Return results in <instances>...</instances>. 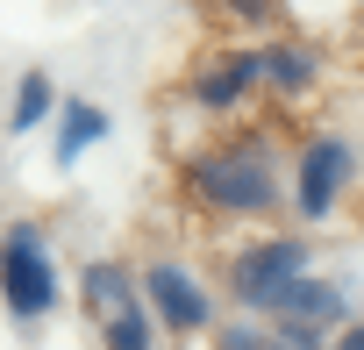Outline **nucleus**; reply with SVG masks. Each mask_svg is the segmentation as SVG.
<instances>
[{
  "label": "nucleus",
  "mask_w": 364,
  "mask_h": 350,
  "mask_svg": "<svg viewBox=\"0 0 364 350\" xmlns=\"http://www.w3.org/2000/svg\"><path fill=\"white\" fill-rule=\"evenodd\" d=\"M257 86H279V93L321 86V51H307V43H272V51H257Z\"/></svg>",
  "instance_id": "nucleus-7"
},
{
  "label": "nucleus",
  "mask_w": 364,
  "mask_h": 350,
  "mask_svg": "<svg viewBox=\"0 0 364 350\" xmlns=\"http://www.w3.org/2000/svg\"><path fill=\"white\" fill-rule=\"evenodd\" d=\"M300 272H307V243L300 236H264V243H243L229 258V286H236V300L250 314H264L279 300V286H293Z\"/></svg>",
  "instance_id": "nucleus-3"
},
{
  "label": "nucleus",
  "mask_w": 364,
  "mask_h": 350,
  "mask_svg": "<svg viewBox=\"0 0 364 350\" xmlns=\"http://www.w3.org/2000/svg\"><path fill=\"white\" fill-rule=\"evenodd\" d=\"M107 350H157V336H150V314H143V307L114 314V322H107Z\"/></svg>",
  "instance_id": "nucleus-13"
},
{
  "label": "nucleus",
  "mask_w": 364,
  "mask_h": 350,
  "mask_svg": "<svg viewBox=\"0 0 364 350\" xmlns=\"http://www.w3.org/2000/svg\"><path fill=\"white\" fill-rule=\"evenodd\" d=\"M79 286H86V300H93L107 322H114V314H129V307H143V300H136L129 265H86V279H79Z\"/></svg>",
  "instance_id": "nucleus-9"
},
{
  "label": "nucleus",
  "mask_w": 364,
  "mask_h": 350,
  "mask_svg": "<svg viewBox=\"0 0 364 350\" xmlns=\"http://www.w3.org/2000/svg\"><path fill=\"white\" fill-rule=\"evenodd\" d=\"M264 314H286V322H300V329H328V322H350V300L328 286V279H293V286H279V300L264 307Z\"/></svg>",
  "instance_id": "nucleus-6"
},
{
  "label": "nucleus",
  "mask_w": 364,
  "mask_h": 350,
  "mask_svg": "<svg viewBox=\"0 0 364 350\" xmlns=\"http://www.w3.org/2000/svg\"><path fill=\"white\" fill-rule=\"evenodd\" d=\"M136 300H150V307H157V322H171L178 336H193V329H208V322H215L208 286H200L186 265H171V258H157V265L143 272V293H136Z\"/></svg>",
  "instance_id": "nucleus-4"
},
{
  "label": "nucleus",
  "mask_w": 364,
  "mask_h": 350,
  "mask_svg": "<svg viewBox=\"0 0 364 350\" xmlns=\"http://www.w3.org/2000/svg\"><path fill=\"white\" fill-rule=\"evenodd\" d=\"M186 193L215 215H264L279 201V179L257 143H229V150H200L186 164Z\"/></svg>",
  "instance_id": "nucleus-1"
},
{
  "label": "nucleus",
  "mask_w": 364,
  "mask_h": 350,
  "mask_svg": "<svg viewBox=\"0 0 364 350\" xmlns=\"http://www.w3.org/2000/svg\"><path fill=\"white\" fill-rule=\"evenodd\" d=\"M250 86H257V51H236V58H215L208 72H193V100L200 107H236Z\"/></svg>",
  "instance_id": "nucleus-8"
},
{
  "label": "nucleus",
  "mask_w": 364,
  "mask_h": 350,
  "mask_svg": "<svg viewBox=\"0 0 364 350\" xmlns=\"http://www.w3.org/2000/svg\"><path fill=\"white\" fill-rule=\"evenodd\" d=\"M0 293H8V307L22 322H36V314L58 307V272L43 258V229L36 222H15L8 236H0Z\"/></svg>",
  "instance_id": "nucleus-2"
},
{
  "label": "nucleus",
  "mask_w": 364,
  "mask_h": 350,
  "mask_svg": "<svg viewBox=\"0 0 364 350\" xmlns=\"http://www.w3.org/2000/svg\"><path fill=\"white\" fill-rule=\"evenodd\" d=\"M100 129H107V115H100V107H86V100H72V107H65V136H58V164H72Z\"/></svg>",
  "instance_id": "nucleus-11"
},
{
  "label": "nucleus",
  "mask_w": 364,
  "mask_h": 350,
  "mask_svg": "<svg viewBox=\"0 0 364 350\" xmlns=\"http://www.w3.org/2000/svg\"><path fill=\"white\" fill-rule=\"evenodd\" d=\"M222 350H321V329H300V322H286L279 336H264V329H229Z\"/></svg>",
  "instance_id": "nucleus-10"
},
{
  "label": "nucleus",
  "mask_w": 364,
  "mask_h": 350,
  "mask_svg": "<svg viewBox=\"0 0 364 350\" xmlns=\"http://www.w3.org/2000/svg\"><path fill=\"white\" fill-rule=\"evenodd\" d=\"M336 350H364V336H357V322H343V343Z\"/></svg>",
  "instance_id": "nucleus-15"
},
{
  "label": "nucleus",
  "mask_w": 364,
  "mask_h": 350,
  "mask_svg": "<svg viewBox=\"0 0 364 350\" xmlns=\"http://www.w3.org/2000/svg\"><path fill=\"white\" fill-rule=\"evenodd\" d=\"M43 115H50V79H43V72H29V79H22V93H15V115H8V129H36Z\"/></svg>",
  "instance_id": "nucleus-12"
},
{
  "label": "nucleus",
  "mask_w": 364,
  "mask_h": 350,
  "mask_svg": "<svg viewBox=\"0 0 364 350\" xmlns=\"http://www.w3.org/2000/svg\"><path fill=\"white\" fill-rule=\"evenodd\" d=\"M229 22H279V0H215Z\"/></svg>",
  "instance_id": "nucleus-14"
},
{
  "label": "nucleus",
  "mask_w": 364,
  "mask_h": 350,
  "mask_svg": "<svg viewBox=\"0 0 364 350\" xmlns=\"http://www.w3.org/2000/svg\"><path fill=\"white\" fill-rule=\"evenodd\" d=\"M343 179H350V143H343V136H314V143L300 150V164H293V201H300V215L321 222V215L343 201Z\"/></svg>",
  "instance_id": "nucleus-5"
}]
</instances>
